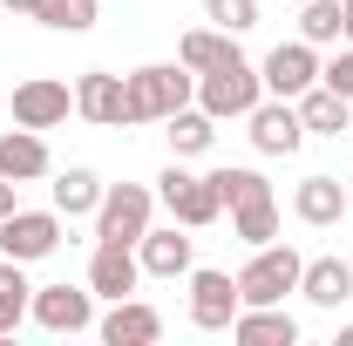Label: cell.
<instances>
[{
  "label": "cell",
  "mask_w": 353,
  "mask_h": 346,
  "mask_svg": "<svg viewBox=\"0 0 353 346\" xmlns=\"http://www.w3.org/2000/svg\"><path fill=\"white\" fill-rule=\"evenodd\" d=\"M61 224H68V217L54 211V204H48V211H28V204H21V211H7V217H0V258L41 265L48 252L61 245Z\"/></svg>",
  "instance_id": "6"
},
{
  "label": "cell",
  "mask_w": 353,
  "mask_h": 346,
  "mask_svg": "<svg viewBox=\"0 0 353 346\" xmlns=\"http://www.w3.org/2000/svg\"><path fill=\"white\" fill-rule=\"evenodd\" d=\"M292 217L312 224V231L340 224V217H347V183H340V176H326V170L299 176V190H292Z\"/></svg>",
  "instance_id": "16"
},
{
  "label": "cell",
  "mask_w": 353,
  "mask_h": 346,
  "mask_svg": "<svg viewBox=\"0 0 353 346\" xmlns=\"http://www.w3.org/2000/svg\"><path fill=\"white\" fill-rule=\"evenodd\" d=\"M41 28L54 34H88L95 21H102V0H41V14H34Z\"/></svg>",
  "instance_id": "26"
},
{
  "label": "cell",
  "mask_w": 353,
  "mask_h": 346,
  "mask_svg": "<svg viewBox=\"0 0 353 346\" xmlns=\"http://www.w3.org/2000/svg\"><path fill=\"white\" fill-rule=\"evenodd\" d=\"M299 299L319 305V312H340V305L353 299V265L347 258H306V272H299Z\"/></svg>",
  "instance_id": "19"
},
{
  "label": "cell",
  "mask_w": 353,
  "mask_h": 346,
  "mask_svg": "<svg viewBox=\"0 0 353 346\" xmlns=\"http://www.w3.org/2000/svg\"><path fill=\"white\" fill-rule=\"evenodd\" d=\"M0 265H7V258H0Z\"/></svg>",
  "instance_id": "37"
},
{
  "label": "cell",
  "mask_w": 353,
  "mask_h": 346,
  "mask_svg": "<svg viewBox=\"0 0 353 346\" xmlns=\"http://www.w3.org/2000/svg\"><path fill=\"white\" fill-rule=\"evenodd\" d=\"M231 238H238V245H272V238H279V197L231 204Z\"/></svg>",
  "instance_id": "24"
},
{
  "label": "cell",
  "mask_w": 353,
  "mask_h": 346,
  "mask_svg": "<svg viewBox=\"0 0 353 346\" xmlns=\"http://www.w3.org/2000/svg\"><path fill=\"white\" fill-rule=\"evenodd\" d=\"M136 285H143L136 245H95V258H88V292H95V299H130Z\"/></svg>",
  "instance_id": "15"
},
{
  "label": "cell",
  "mask_w": 353,
  "mask_h": 346,
  "mask_svg": "<svg viewBox=\"0 0 353 346\" xmlns=\"http://www.w3.org/2000/svg\"><path fill=\"white\" fill-rule=\"evenodd\" d=\"M102 176L88 170V163H68V170H54V183H48V204L61 217H95V204H102Z\"/></svg>",
  "instance_id": "20"
},
{
  "label": "cell",
  "mask_w": 353,
  "mask_h": 346,
  "mask_svg": "<svg viewBox=\"0 0 353 346\" xmlns=\"http://www.w3.org/2000/svg\"><path fill=\"white\" fill-rule=\"evenodd\" d=\"M319 82L333 88V95H347V102H353V41L340 48V54H326V61H319Z\"/></svg>",
  "instance_id": "30"
},
{
  "label": "cell",
  "mask_w": 353,
  "mask_h": 346,
  "mask_svg": "<svg viewBox=\"0 0 353 346\" xmlns=\"http://www.w3.org/2000/svg\"><path fill=\"white\" fill-rule=\"evenodd\" d=\"M259 75H265V95L299 102V95L319 82V48H312V41H279V48L259 61Z\"/></svg>",
  "instance_id": "13"
},
{
  "label": "cell",
  "mask_w": 353,
  "mask_h": 346,
  "mask_svg": "<svg viewBox=\"0 0 353 346\" xmlns=\"http://www.w3.org/2000/svg\"><path fill=\"white\" fill-rule=\"evenodd\" d=\"M123 88H130V123H163L183 102H197V75L183 61H143L123 75Z\"/></svg>",
  "instance_id": "1"
},
{
  "label": "cell",
  "mask_w": 353,
  "mask_h": 346,
  "mask_svg": "<svg viewBox=\"0 0 353 346\" xmlns=\"http://www.w3.org/2000/svg\"><path fill=\"white\" fill-rule=\"evenodd\" d=\"M157 217V190L150 183H109L95 204V245H136Z\"/></svg>",
  "instance_id": "5"
},
{
  "label": "cell",
  "mask_w": 353,
  "mask_h": 346,
  "mask_svg": "<svg viewBox=\"0 0 353 346\" xmlns=\"http://www.w3.org/2000/svg\"><path fill=\"white\" fill-rule=\"evenodd\" d=\"M28 319H34L41 333H88V326H95V292H88V285H34Z\"/></svg>",
  "instance_id": "11"
},
{
  "label": "cell",
  "mask_w": 353,
  "mask_h": 346,
  "mask_svg": "<svg viewBox=\"0 0 353 346\" xmlns=\"http://www.w3.org/2000/svg\"><path fill=\"white\" fill-rule=\"evenodd\" d=\"M136 258H143V278H190V265H197V238H190V224H150L143 238H136Z\"/></svg>",
  "instance_id": "9"
},
{
  "label": "cell",
  "mask_w": 353,
  "mask_h": 346,
  "mask_svg": "<svg viewBox=\"0 0 353 346\" xmlns=\"http://www.w3.org/2000/svg\"><path fill=\"white\" fill-rule=\"evenodd\" d=\"M333 346H353V326H340V340H333Z\"/></svg>",
  "instance_id": "33"
},
{
  "label": "cell",
  "mask_w": 353,
  "mask_h": 346,
  "mask_svg": "<svg viewBox=\"0 0 353 346\" xmlns=\"http://www.w3.org/2000/svg\"><path fill=\"white\" fill-rule=\"evenodd\" d=\"M95 333H102V346H157L163 340V312L143 299H109V312L95 319Z\"/></svg>",
  "instance_id": "14"
},
{
  "label": "cell",
  "mask_w": 353,
  "mask_h": 346,
  "mask_svg": "<svg viewBox=\"0 0 353 346\" xmlns=\"http://www.w3.org/2000/svg\"><path fill=\"white\" fill-rule=\"evenodd\" d=\"M204 21L224 34H252L259 28V0H204Z\"/></svg>",
  "instance_id": "29"
},
{
  "label": "cell",
  "mask_w": 353,
  "mask_h": 346,
  "mask_svg": "<svg viewBox=\"0 0 353 346\" xmlns=\"http://www.w3.org/2000/svg\"><path fill=\"white\" fill-rule=\"evenodd\" d=\"M75 116L95 123V130H130V88H123V75L82 68V82H75Z\"/></svg>",
  "instance_id": "12"
},
{
  "label": "cell",
  "mask_w": 353,
  "mask_h": 346,
  "mask_svg": "<svg viewBox=\"0 0 353 346\" xmlns=\"http://www.w3.org/2000/svg\"><path fill=\"white\" fill-rule=\"evenodd\" d=\"M299 123H306V136H347L353 130V102L333 95L326 82H312L306 95H299Z\"/></svg>",
  "instance_id": "22"
},
{
  "label": "cell",
  "mask_w": 353,
  "mask_h": 346,
  "mask_svg": "<svg viewBox=\"0 0 353 346\" xmlns=\"http://www.w3.org/2000/svg\"><path fill=\"white\" fill-rule=\"evenodd\" d=\"M340 7H347V41H353V0H340Z\"/></svg>",
  "instance_id": "34"
},
{
  "label": "cell",
  "mask_w": 353,
  "mask_h": 346,
  "mask_svg": "<svg viewBox=\"0 0 353 346\" xmlns=\"http://www.w3.org/2000/svg\"><path fill=\"white\" fill-rule=\"evenodd\" d=\"M211 183H218L224 211H231V204H252V197H272V183H265L252 163H224V170H211Z\"/></svg>",
  "instance_id": "28"
},
{
  "label": "cell",
  "mask_w": 353,
  "mask_h": 346,
  "mask_svg": "<svg viewBox=\"0 0 353 346\" xmlns=\"http://www.w3.org/2000/svg\"><path fill=\"white\" fill-rule=\"evenodd\" d=\"M340 34H347V7L340 0H299V41L333 48Z\"/></svg>",
  "instance_id": "25"
},
{
  "label": "cell",
  "mask_w": 353,
  "mask_h": 346,
  "mask_svg": "<svg viewBox=\"0 0 353 346\" xmlns=\"http://www.w3.org/2000/svg\"><path fill=\"white\" fill-rule=\"evenodd\" d=\"M0 176H14V183H41V176H54V156H48V136L41 130H14L0 136Z\"/></svg>",
  "instance_id": "17"
},
{
  "label": "cell",
  "mask_w": 353,
  "mask_h": 346,
  "mask_svg": "<svg viewBox=\"0 0 353 346\" xmlns=\"http://www.w3.org/2000/svg\"><path fill=\"white\" fill-rule=\"evenodd\" d=\"M163 143H170V156H211V143H218V116H204L197 102H183L176 116H163Z\"/></svg>",
  "instance_id": "21"
},
{
  "label": "cell",
  "mask_w": 353,
  "mask_h": 346,
  "mask_svg": "<svg viewBox=\"0 0 353 346\" xmlns=\"http://www.w3.org/2000/svg\"><path fill=\"white\" fill-rule=\"evenodd\" d=\"M299 272H306V258L292 252V245H252V258H245V272H238V299L245 305H285V292H299Z\"/></svg>",
  "instance_id": "4"
},
{
  "label": "cell",
  "mask_w": 353,
  "mask_h": 346,
  "mask_svg": "<svg viewBox=\"0 0 353 346\" xmlns=\"http://www.w3.org/2000/svg\"><path fill=\"white\" fill-rule=\"evenodd\" d=\"M0 7H7L14 21H34V14H41V0H0Z\"/></svg>",
  "instance_id": "32"
},
{
  "label": "cell",
  "mask_w": 353,
  "mask_h": 346,
  "mask_svg": "<svg viewBox=\"0 0 353 346\" xmlns=\"http://www.w3.org/2000/svg\"><path fill=\"white\" fill-rule=\"evenodd\" d=\"M7 211H21V183H14V176H0V217Z\"/></svg>",
  "instance_id": "31"
},
{
  "label": "cell",
  "mask_w": 353,
  "mask_h": 346,
  "mask_svg": "<svg viewBox=\"0 0 353 346\" xmlns=\"http://www.w3.org/2000/svg\"><path fill=\"white\" fill-rule=\"evenodd\" d=\"M238 278L231 272H211V265H190V326L197 333H231L238 319Z\"/></svg>",
  "instance_id": "10"
},
{
  "label": "cell",
  "mask_w": 353,
  "mask_h": 346,
  "mask_svg": "<svg viewBox=\"0 0 353 346\" xmlns=\"http://www.w3.org/2000/svg\"><path fill=\"white\" fill-rule=\"evenodd\" d=\"M28 299H34V285H28V265H0V333H14L21 319H28Z\"/></svg>",
  "instance_id": "27"
},
{
  "label": "cell",
  "mask_w": 353,
  "mask_h": 346,
  "mask_svg": "<svg viewBox=\"0 0 353 346\" xmlns=\"http://www.w3.org/2000/svg\"><path fill=\"white\" fill-rule=\"evenodd\" d=\"M292 7H299V0H292Z\"/></svg>",
  "instance_id": "36"
},
{
  "label": "cell",
  "mask_w": 353,
  "mask_h": 346,
  "mask_svg": "<svg viewBox=\"0 0 353 346\" xmlns=\"http://www.w3.org/2000/svg\"><path fill=\"white\" fill-rule=\"evenodd\" d=\"M231 340L238 346H299V319L285 305H238Z\"/></svg>",
  "instance_id": "18"
},
{
  "label": "cell",
  "mask_w": 353,
  "mask_h": 346,
  "mask_svg": "<svg viewBox=\"0 0 353 346\" xmlns=\"http://www.w3.org/2000/svg\"><path fill=\"white\" fill-rule=\"evenodd\" d=\"M259 102H265V75L245 61V54H231V61H218V68L197 75V109L218 116V123H245Z\"/></svg>",
  "instance_id": "2"
},
{
  "label": "cell",
  "mask_w": 353,
  "mask_h": 346,
  "mask_svg": "<svg viewBox=\"0 0 353 346\" xmlns=\"http://www.w3.org/2000/svg\"><path fill=\"white\" fill-rule=\"evenodd\" d=\"M347 211H353V176H347Z\"/></svg>",
  "instance_id": "35"
},
{
  "label": "cell",
  "mask_w": 353,
  "mask_h": 346,
  "mask_svg": "<svg viewBox=\"0 0 353 346\" xmlns=\"http://www.w3.org/2000/svg\"><path fill=\"white\" fill-rule=\"evenodd\" d=\"M238 54V34H224V28H190L183 41H176V61L190 68V75H204V68H218Z\"/></svg>",
  "instance_id": "23"
},
{
  "label": "cell",
  "mask_w": 353,
  "mask_h": 346,
  "mask_svg": "<svg viewBox=\"0 0 353 346\" xmlns=\"http://www.w3.org/2000/svg\"><path fill=\"white\" fill-rule=\"evenodd\" d=\"M75 116V88L61 82V75H28V82H14V123L21 130H61Z\"/></svg>",
  "instance_id": "7"
},
{
  "label": "cell",
  "mask_w": 353,
  "mask_h": 346,
  "mask_svg": "<svg viewBox=\"0 0 353 346\" xmlns=\"http://www.w3.org/2000/svg\"><path fill=\"white\" fill-rule=\"evenodd\" d=\"M245 136H252V150H259V156H299V143H306L299 102H285V95H265L259 109L245 116Z\"/></svg>",
  "instance_id": "8"
},
{
  "label": "cell",
  "mask_w": 353,
  "mask_h": 346,
  "mask_svg": "<svg viewBox=\"0 0 353 346\" xmlns=\"http://www.w3.org/2000/svg\"><path fill=\"white\" fill-rule=\"evenodd\" d=\"M157 204H163L176 224H190V231H204V224H218V217H224V197H218V183H211V170L197 176L183 156L163 163V176H157Z\"/></svg>",
  "instance_id": "3"
}]
</instances>
